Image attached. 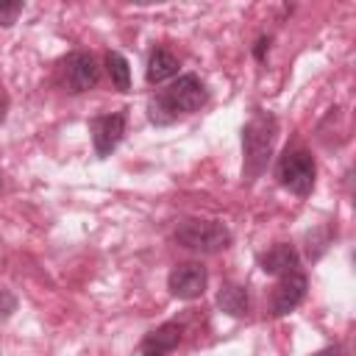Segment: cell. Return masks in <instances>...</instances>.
<instances>
[{
  "label": "cell",
  "instance_id": "cell-1",
  "mask_svg": "<svg viewBox=\"0 0 356 356\" xmlns=\"http://www.w3.org/2000/svg\"><path fill=\"white\" fill-rule=\"evenodd\" d=\"M209 92H206V83L186 72V75H178L167 89H161L156 97H150L147 103V117L153 125H170L175 122L181 114H192L197 111L203 103H206Z\"/></svg>",
  "mask_w": 356,
  "mask_h": 356
},
{
  "label": "cell",
  "instance_id": "cell-2",
  "mask_svg": "<svg viewBox=\"0 0 356 356\" xmlns=\"http://www.w3.org/2000/svg\"><path fill=\"white\" fill-rule=\"evenodd\" d=\"M275 136H278V120L270 111L256 108L253 117L242 128V153H245L242 181L245 184H253L267 170V161L273 156Z\"/></svg>",
  "mask_w": 356,
  "mask_h": 356
},
{
  "label": "cell",
  "instance_id": "cell-10",
  "mask_svg": "<svg viewBox=\"0 0 356 356\" xmlns=\"http://www.w3.org/2000/svg\"><path fill=\"white\" fill-rule=\"evenodd\" d=\"M181 334H184V328H181L178 323H161L159 328H153V331L142 339L139 350H142V356H167L170 350L178 348Z\"/></svg>",
  "mask_w": 356,
  "mask_h": 356
},
{
  "label": "cell",
  "instance_id": "cell-5",
  "mask_svg": "<svg viewBox=\"0 0 356 356\" xmlns=\"http://www.w3.org/2000/svg\"><path fill=\"white\" fill-rule=\"evenodd\" d=\"M58 78H61V86L72 95H81V92H89L97 78H100V67L95 61L92 53L86 50H75L70 56L61 58L58 64Z\"/></svg>",
  "mask_w": 356,
  "mask_h": 356
},
{
  "label": "cell",
  "instance_id": "cell-8",
  "mask_svg": "<svg viewBox=\"0 0 356 356\" xmlns=\"http://www.w3.org/2000/svg\"><path fill=\"white\" fill-rule=\"evenodd\" d=\"M306 289H309V281H306V275L300 270L298 273H289V275H281V281L275 284L273 298H270L273 317H284L292 309H298L300 300L306 298Z\"/></svg>",
  "mask_w": 356,
  "mask_h": 356
},
{
  "label": "cell",
  "instance_id": "cell-15",
  "mask_svg": "<svg viewBox=\"0 0 356 356\" xmlns=\"http://www.w3.org/2000/svg\"><path fill=\"white\" fill-rule=\"evenodd\" d=\"M17 312V298L8 289H0V323H6Z\"/></svg>",
  "mask_w": 356,
  "mask_h": 356
},
{
  "label": "cell",
  "instance_id": "cell-12",
  "mask_svg": "<svg viewBox=\"0 0 356 356\" xmlns=\"http://www.w3.org/2000/svg\"><path fill=\"white\" fill-rule=\"evenodd\" d=\"M217 306L231 314V317H245L250 312V298H248V289L239 286V284H222L220 292H217Z\"/></svg>",
  "mask_w": 356,
  "mask_h": 356
},
{
  "label": "cell",
  "instance_id": "cell-11",
  "mask_svg": "<svg viewBox=\"0 0 356 356\" xmlns=\"http://www.w3.org/2000/svg\"><path fill=\"white\" fill-rule=\"evenodd\" d=\"M175 72H178V58L167 47H153V53L147 56V70H145L147 83H161L172 78Z\"/></svg>",
  "mask_w": 356,
  "mask_h": 356
},
{
  "label": "cell",
  "instance_id": "cell-4",
  "mask_svg": "<svg viewBox=\"0 0 356 356\" xmlns=\"http://www.w3.org/2000/svg\"><path fill=\"white\" fill-rule=\"evenodd\" d=\"M275 175H278V184L286 186L289 192L306 197L312 189H314V175H317V167H314V159L306 153V150H289L278 159V167H275Z\"/></svg>",
  "mask_w": 356,
  "mask_h": 356
},
{
  "label": "cell",
  "instance_id": "cell-17",
  "mask_svg": "<svg viewBox=\"0 0 356 356\" xmlns=\"http://www.w3.org/2000/svg\"><path fill=\"white\" fill-rule=\"evenodd\" d=\"M6 111H8V97L0 92V125L6 122Z\"/></svg>",
  "mask_w": 356,
  "mask_h": 356
},
{
  "label": "cell",
  "instance_id": "cell-7",
  "mask_svg": "<svg viewBox=\"0 0 356 356\" xmlns=\"http://www.w3.org/2000/svg\"><path fill=\"white\" fill-rule=\"evenodd\" d=\"M89 134H92V145H95V153L100 159H106L122 139L125 134V114L122 111H114V114H100V117H92L89 120Z\"/></svg>",
  "mask_w": 356,
  "mask_h": 356
},
{
  "label": "cell",
  "instance_id": "cell-14",
  "mask_svg": "<svg viewBox=\"0 0 356 356\" xmlns=\"http://www.w3.org/2000/svg\"><path fill=\"white\" fill-rule=\"evenodd\" d=\"M19 14H22V3L19 0H0V25L3 28L14 25Z\"/></svg>",
  "mask_w": 356,
  "mask_h": 356
},
{
  "label": "cell",
  "instance_id": "cell-3",
  "mask_svg": "<svg viewBox=\"0 0 356 356\" xmlns=\"http://www.w3.org/2000/svg\"><path fill=\"white\" fill-rule=\"evenodd\" d=\"M175 242L195 253H220L231 245V231L220 220H181L172 231Z\"/></svg>",
  "mask_w": 356,
  "mask_h": 356
},
{
  "label": "cell",
  "instance_id": "cell-16",
  "mask_svg": "<svg viewBox=\"0 0 356 356\" xmlns=\"http://www.w3.org/2000/svg\"><path fill=\"white\" fill-rule=\"evenodd\" d=\"M270 36H259L256 39V44H253V56L259 58V61H264V56H267V50H270Z\"/></svg>",
  "mask_w": 356,
  "mask_h": 356
},
{
  "label": "cell",
  "instance_id": "cell-9",
  "mask_svg": "<svg viewBox=\"0 0 356 356\" xmlns=\"http://www.w3.org/2000/svg\"><path fill=\"white\" fill-rule=\"evenodd\" d=\"M298 264H300V256H298L295 245H286V242H278V245L267 248L264 253H259V267L267 275H289V273H298Z\"/></svg>",
  "mask_w": 356,
  "mask_h": 356
},
{
  "label": "cell",
  "instance_id": "cell-6",
  "mask_svg": "<svg viewBox=\"0 0 356 356\" xmlns=\"http://www.w3.org/2000/svg\"><path fill=\"white\" fill-rule=\"evenodd\" d=\"M206 284H209V273L200 261H184V264H175L167 275V289L172 298L178 300H195L206 292Z\"/></svg>",
  "mask_w": 356,
  "mask_h": 356
},
{
  "label": "cell",
  "instance_id": "cell-13",
  "mask_svg": "<svg viewBox=\"0 0 356 356\" xmlns=\"http://www.w3.org/2000/svg\"><path fill=\"white\" fill-rule=\"evenodd\" d=\"M106 72H108L114 89H120V92L131 89V67H128V58L122 53H117V50L106 53Z\"/></svg>",
  "mask_w": 356,
  "mask_h": 356
}]
</instances>
